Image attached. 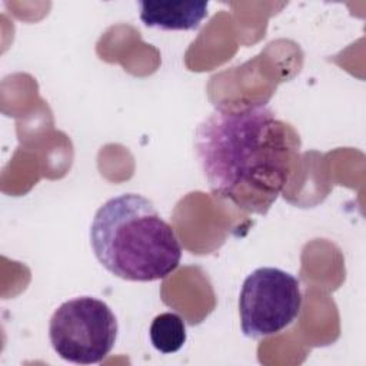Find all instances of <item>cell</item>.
<instances>
[{
    "label": "cell",
    "mask_w": 366,
    "mask_h": 366,
    "mask_svg": "<svg viewBox=\"0 0 366 366\" xmlns=\"http://www.w3.org/2000/svg\"><path fill=\"white\" fill-rule=\"evenodd\" d=\"M140 20L160 30H196L207 17V1H139Z\"/></svg>",
    "instance_id": "obj_5"
},
{
    "label": "cell",
    "mask_w": 366,
    "mask_h": 366,
    "mask_svg": "<svg viewBox=\"0 0 366 366\" xmlns=\"http://www.w3.org/2000/svg\"><path fill=\"white\" fill-rule=\"evenodd\" d=\"M300 282L277 267H259L243 282L239 295L240 326L252 339L280 333L302 309Z\"/></svg>",
    "instance_id": "obj_4"
},
{
    "label": "cell",
    "mask_w": 366,
    "mask_h": 366,
    "mask_svg": "<svg viewBox=\"0 0 366 366\" xmlns=\"http://www.w3.org/2000/svg\"><path fill=\"white\" fill-rule=\"evenodd\" d=\"M299 150L295 127L260 103L217 107L194 132V153L212 193L260 216L283 192Z\"/></svg>",
    "instance_id": "obj_1"
},
{
    "label": "cell",
    "mask_w": 366,
    "mask_h": 366,
    "mask_svg": "<svg viewBox=\"0 0 366 366\" xmlns=\"http://www.w3.org/2000/svg\"><path fill=\"white\" fill-rule=\"evenodd\" d=\"M90 244L106 270L130 282L167 277L177 269L183 252L174 229L137 193L114 196L97 209Z\"/></svg>",
    "instance_id": "obj_2"
},
{
    "label": "cell",
    "mask_w": 366,
    "mask_h": 366,
    "mask_svg": "<svg viewBox=\"0 0 366 366\" xmlns=\"http://www.w3.org/2000/svg\"><path fill=\"white\" fill-rule=\"evenodd\" d=\"M149 335L154 349L164 355L180 350L187 339L184 320L173 312L157 315L150 325Z\"/></svg>",
    "instance_id": "obj_6"
},
{
    "label": "cell",
    "mask_w": 366,
    "mask_h": 366,
    "mask_svg": "<svg viewBox=\"0 0 366 366\" xmlns=\"http://www.w3.org/2000/svg\"><path fill=\"white\" fill-rule=\"evenodd\" d=\"M117 319L107 303L80 296L61 303L49 323L54 352L76 365L100 363L117 339Z\"/></svg>",
    "instance_id": "obj_3"
}]
</instances>
